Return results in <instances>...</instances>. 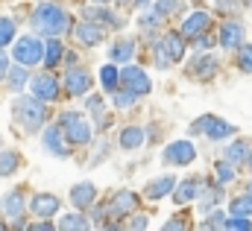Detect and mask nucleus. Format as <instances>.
<instances>
[{"instance_id":"nucleus-1","label":"nucleus","mask_w":252,"mask_h":231,"mask_svg":"<svg viewBox=\"0 0 252 231\" xmlns=\"http://www.w3.org/2000/svg\"><path fill=\"white\" fill-rule=\"evenodd\" d=\"M32 29H35V32H44L47 38H59L62 32L70 29V15L64 12L62 6L41 3V6L32 12Z\"/></svg>"},{"instance_id":"nucleus-2","label":"nucleus","mask_w":252,"mask_h":231,"mask_svg":"<svg viewBox=\"0 0 252 231\" xmlns=\"http://www.w3.org/2000/svg\"><path fill=\"white\" fill-rule=\"evenodd\" d=\"M41 97H21V100H15V120L27 129V132H35V129H41L44 126V120H47V109H44V103H38Z\"/></svg>"},{"instance_id":"nucleus-3","label":"nucleus","mask_w":252,"mask_h":231,"mask_svg":"<svg viewBox=\"0 0 252 231\" xmlns=\"http://www.w3.org/2000/svg\"><path fill=\"white\" fill-rule=\"evenodd\" d=\"M185 58V35L179 32H167L158 44H156V64L167 67L170 61H182Z\"/></svg>"},{"instance_id":"nucleus-4","label":"nucleus","mask_w":252,"mask_h":231,"mask_svg":"<svg viewBox=\"0 0 252 231\" xmlns=\"http://www.w3.org/2000/svg\"><path fill=\"white\" fill-rule=\"evenodd\" d=\"M44 50H47V44H41V38H35V35H24V38L15 41L12 56H15V61H21V64L30 67V64L44 61Z\"/></svg>"},{"instance_id":"nucleus-5","label":"nucleus","mask_w":252,"mask_h":231,"mask_svg":"<svg viewBox=\"0 0 252 231\" xmlns=\"http://www.w3.org/2000/svg\"><path fill=\"white\" fill-rule=\"evenodd\" d=\"M59 129L64 132V138L70 144H88L91 141V126L85 123V117L76 115V112H64L59 117Z\"/></svg>"},{"instance_id":"nucleus-6","label":"nucleus","mask_w":252,"mask_h":231,"mask_svg":"<svg viewBox=\"0 0 252 231\" xmlns=\"http://www.w3.org/2000/svg\"><path fill=\"white\" fill-rule=\"evenodd\" d=\"M193 158H196V149H193L190 141H173V144L161 152V161H164V164H173V167H185Z\"/></svg>"},{"instance_id":"nucleus-7","label":"nucleus","mask_w":252,"mask_h":231,"mask_svg":"<svg viewBox=\"0 0 252 231\" xmlns=\"http://www.w3.org/2000/svg\"><path fill=\"white\" fill-rule=\"evenodd\" d=\"M121 82H124L132 94H138V97H141V94H150V88H153L150 76H147L141 67H135V64H126L124 70H121Z\"/></svg>"},{"instance_id":"nucleus-8","label":"nucleus","mask_w":252,"mask_h":231,"mask_svg":"<svg viewBox=\"0 0 252 231\" xmlns=\"http://www.w3.org/2000/svg\"><path fill=\"white\" fill-rule=\"evenodd\" d=\"M73 35H76V41H79L82 47H97V44L103 41V35H106V27L97 24V21H88V18H85V21L76 27Z\"/></svg>"},{"instance_id":"nucleus-9","label":"nucleus","mask_w":252,"mask_h":231,"mask_svg":"<svg viewBox=\"0 0 252 231\" xmlns=\"http://www.w3.org/2000/svg\"><path fill=\"white\" fill-rule=\"evenodd\" d=\"M244 24H238V21H229V24H223L220 27V47L223 50H238L241 44H244Z\"/></svg>"},{"instance_id":"nucleus-10","label":"nucleus","mask_w":252,"mask_h":231,"mask_svg":"<svg viewBox=\"0 0 252 231\" xmlns=\"http://www.w3.org/2000/svg\"><path fill=\"white\" fill-rule=\"evenodd\" d=\"M59 205H62V202H59L53 193H38V196H32L30 211H32L35 217H41V220H50V217H56Z\"/></svg>"},{"instance_id":"nucleus-11","label":"nucleus","mask_w":252,"mask_h":231,"mask_svg":"<svg viewBox=\"0 0 252 231\" xmlns=\"http://www.w3.org/2000/svg\"><path fill=\"white\" fill-rule=\"evenodd\" d=\"M176 190V175H158V178H153V181H147V187H144V193H147V199H164V196H170Z\"/></svg>"},{"instance_id":"nucleus-12","label":"nucleus","mask_w":252,"mask_h":231,"mask_svg":"<svg viewBox=\"0 0 252 231\" xmlns=\"http://www.w3.org/2000/svg\"><path fill=\"white\" fill-rule=\"evenodd\" d=\"M32 97H41V100H56V97H59V82H56V76H50V73L32 76Z\"/></svg>"},{"instance_id":"nucleus-13","label":"nucleus","mask_w":252,"mask_h":231,"mask_svg":"<svg viewBox=\"0 0 252 231\" xmlns=\"http://www.w3.org/2000/svg\"><path fill=\"white\" fill-rule=\"evenodd\" d=\"M70 202H73L79 211L91 208V205L97 202V187H94L91 181H79V184H73V190H70Z\"/></svg>"},{"instance_id":"nucleus-14","label":"nucleus","mask_w":252,"mask_h":231,"mask_svg":"<svg viewBox=\"0 0 252 231\" xmlns=\"http://www.w3.org/2000/svg\"><path fill=\"white\" fill-rule=\"evenodd\" d=\"M64 88H67V94H70V97L88 94V88H91V76H88L85 70L70 67V70H67V76H64Z\"/></svg>"},{"instance_id":"nucleus-15","label":"nucleus","mask_w":252,"mask_h":231,"mask_svg":"<svg viewBox=\"0 0 252 231\" xmlns=\"http://www.w3.org/2000/svg\"><path fill=\"white\" fill-rule=\"evenodd\" d=\"M208 24H211V18H208V12H193L188 15V21L182 24V35L185 38H199V35H205V29H208Z\"/></svg>"},{"instance_id":"nucleus-16","label":"nucleus","mask_w":252,"mask_h":231,"mask_svg":"<svg viewBox=\"0 0 252 231\" xmlns=\"http://www.w3.org/2000/svg\"><path fill=\"white\" fill-rule=\"evenodd\" d=\"M217 67H220V61L214 56H196V61L188 67V73L196 76V79H202V82H208V79H214Z\"/></svg>"},{"instance_id":"nucleus-17","label":"nucleus","mask_w":252,"mask_h":231,"mask_svg":"<svg viewBox=\"0 0 252 231\" xmlns=\"http://www.w3.org/2000/svg\"><path fill=\"white\" fill-rule=\"evenodd\" d=\"M62 129L59 126H47L44 129V149L50 152V155H56V158H67V149H64L62 144Z\"/></svg>"},{"instance_id":"nucleus-18","label":"nucleus","mask_w":252,"mask_h":231,"mask_svg":"<svg viewBox=\"0 0 252 231\" xmlns=\"http://www.w3.org/2000/svg\"><path fill=\"white\" fill-rule=\"evenodd\" d=\"M135 208H138V196H135L132 190H124V193H118V196H115V202H112L109 214H112V217H126V214H132Z\"/></svg>"},{"instance_id":"nucleus-19","label":"nucleus","mask_w":252,"mask_h":231,"mask_svg":"<svg viewBox=\"0 0 252 231\" xmlns=\"http://www.w3.org/2000/svg\"><path fill=\"white\" fill-rule=\"evenodd\" d=\"M0 208H3V214H6L9 220H21V214H24V196H21L18 190H12V193H3V199H0Z\"/></svg>"},{"instance_id":"nucleus-20","label":"nucleus","mask_w":252,"mask_h":231,"mask_svg":"<svg viewBox=\"0 0 252 231\" xmlns=\"http://www.w3.org/2000/svg\"><path fill=\"white\" fill-rule=\"evenodd\" d=\"M202 190V181H196V178H188V181H182L176 190H173V199L179 202V205H188L190 199H196V193Z\"/></svg>"},{"instance_id":"nucleus-21","label":"nucleus","mask_w":252,"mask_h":231,"mask_svg":"<svg viewBox=\"0 0 252 231\" xmlns=\"http://www.w3.org/2000/svg\"><path fill=\"white\" fill-rule=\"evenodd\" d=\"M109 56H112V61L126 64L129 58L135 56V41H132V38H118V41H115V47L109 50Z\"/></svg>"},{"instance_id":"nucleus-22","label":"nucleus","mask_w":252,"mask_h":231,"mask_svg":"<svg viewBox=\"0 0 252 231\" xmlns=\"http://www.w3.org/2000/svg\"><path fill=\"white\" fill-rule=\"evenodd\" d=\"M144 138H147V135H144L141 126H126L124 132H121V146L132 152V149H138V146L144 144Z\"/></svg>"},{"instance_id":"nucleus-23","label":"nucleus","mask_w":252,"mask_h":231,"mask_svg":"<svg viewBox=\"0 0 252 231\" xmlns=\"http://www.w3.org/2000/svg\"><path fill=\"white\" fill-rule=\"evenodd\" d=\"M205 135H208L211 141H223V138L235 135V126H232V123H226V120H217V117H211V120H208V129H205Z\"/></svg>"},{"instance_id":"nucleus-24","label":"nucleus","mask_w":252,"mask_h":231,"mask_svg":"<svg viewBox=\"0 0 252 231\" xmlns=\"http://www.w3.org/2000/svg\"><path fill=\"white\" fill-rule=\"evenodd\" d=\"M85 18H88V21H97V24H103V27H121V18L112 15L109 9H97V6H91V9H85Z\"/></svg>"},{"instance_id":"nucleus-25","label":"nucleus","mask_w":252,"mask_h":231,"mask_svg":"<svg viewBox=\"0 0 252 231\" xmlns=\"http://www.w3.org/2000/svg\"><path fill=\"white\" fill-rule=\"evenodd\" d=\"M250 155H252V146L247 141H235V144L226 149V158H229L232 164H244V161H250Z\"/></svg>"},{"instance_id":"nucleus-26","label":"nucleus","mask_w":252,"mask_h":231,"mask_svg":"<svg viewBox=\"0 0 252 231\" xmlns=\"http://www.w3.org/2000/svg\"><path fill=\"white\" fill-rule=\"evenodd\" d=\"M6 79H9V88L12 91H21L24 85H27V79H30V73H27V64H15V67H9V73H6Z\"/></svg>"},{"instance_id":"nucleus-27","label":"nucleus","mask_w":252,"mask_h":231,"mask_svg":"<svg viewBox=\"0 0 252 231\" xmlns=\"http://www.w3.org/2000/svg\"><path fill=\"white\" fill-rule=\"evenodd\" d=\"M85 109L94 115V123H97V129H106V126H109V117H106V112H103V97H88Z\"/></svg>"},{"instance_id":"nucleus-28","label":"nucleus","mask_w":252,"mask_h":231,"mask_svg":"<svg viewBox=\"0 0 252 231\" xmlns=\"http://www.w3.org/2000/svg\"><path fill=\"white\" fill-rule=\"evenodd\" d=\"M21 164V155L12 149H0V175H12Z\"/></svg>"},{"instance_id":"nucleus-29","label":"nucleus","mask_w":252,"mask_h":231,"mask_svg":"<svg viewBox=\"0 0 252 231\" xmlns=\"http://www.w3.org/2000/svg\"><path fill=\"white\" fill-rule=\"evenodd\" d=\"M62 56H67L64 47H62V41H59V38H50V41H47V50H44V64L53 67L56 61H62Z\"/></svg>"},{"instance_id":"nucleus-30","label":"nucleus","mask_w":252,"mask_h":231,"mask_svg":"<svg viewBox=\"0 0 252 231\" xmlns=\"http://www.w3.org/2000/svg\"><path fill=\"white\" fill-rule=\"evenodd\" d=\"M118 79H121V70H118L115 64H106V67L100 70V82H103V88H106V91H115Z\"/></svg>"},{"instance_id":"nucleus-31","label":"nucleus","mask_w":252,"mask_h":231,"mask_svg":"<svg viewBox=\"0 0 252 231\" xmlns=\"http://www.w3.org/2000/svg\"><path fill=\"white\" fill-rule=\"evenodd\" d=\"M59 229H64V231H82V229H88V220L82 217V214H67V217H62L59 220Z\"/></svg>"},{"instance_id":"nucleus-32","label":"nucleus","mask_w":252,"mask_h":231,"mask_svg":"<svg viewBox=\"0 0 252 231\" xmlns=\"http://www.w3.org/2000/svg\"><path fill=\"white\" fill-rule=\"evenodd\" d=\"M232 214L250 217L252 214V193H247V196H235V199H232Z\"/></svg>"},{"instance_id":"nucleus-33","label":"nucleus","mask_w":252,"mask_h":231,"mask_svg":"<svg viewBox=\"0 0 252 231\" xmlns=\"http://www.w3.org/2000/svg\"><path fill=\"white\" fill-rule=\"evenodd\" d=\"M15 38V24L9 18H0V50L9 47V41Z\"/></svg>"},{"instance_id":"nucleus-34","label":"nucleus","mask_w":252,"mask_h":231,"mask_svg":"<svg viewBox=\"0 0 252 231\" xmlns=\"http://www.w3.org/2000/svg\"><path fill=\"white\" fill-rule=\"evenodd\" d=\"M238 67L252 73V44H241L238 47Z\"/></svg>"},{"instance_id":"nucleus-35","label":"nucleus","mask_w":252,"mask_h":231,"mask_svg":"<svg viewBox=\"0 0 252 231\" xmlns=\"http://www.w3.org/2000/svg\"><path fill=\"white\" fill-rule=\"evenodd\" d=\"M232 178H235V164L226 158V161L217 164V181H220V184H229Z\"/></svg>"},{"instance_id":"nucleus-36","label":"nucleus","mask_w":252,"mask_h":231,"mask_svg":"<svg viewBox=\"0 0 252 231\" xmlns=\"http://www.w3.org/2000/svg\"><path fill=\"white\" fill-rule=\"evenodd\" d=\"M202 229H226V214L223 211H211L208 220L202 223Z\"/></svg>"},{"instance_id":"nucleus-37","label":"nucleus","mask_w":252,"mask_h":231,"mask_svg":"<svg viewBox=\"0 0 252 231\" xmlns=\"http://www.w3.org/2000/svg\"><path fill=\"white\" fill-rule=\"evenodd\" d=\"M135 97H138V94H132L129 88H126V91H118V94H115V106H118V109H132V106H135Z\"/></svg>"},{"instance_id":"nucleus-38","label":"nucleus","mask_w":252,"mask_h":231,"mask_svg":"<svg viewBox=\"0 0 252 231\" xmlns=\"http://www.w3.org/2000/svg\"><path fill=\"white\" fill-rule=\"evenodd\" d=\"M226 229H232V231H247V229H252V223L247 220V217H241V214H235L232 220H226Z\"/></svg>"},{"instance_id":"nucleus-39","label":"nucleus","mask_w":252,"mask_h":231,"mask_svg":"<svg viewBox=\"0 0 252 231\" xmlns=\"http://www.w3.org/2000/svg\"><path fill=\"white\" fill-rule=\"evenodd\" d=\"M156 6H158V12H161V15H170V12H176V9H179V3H176V0H158Z\"/></svg>"},{"instance_id":"nucleus-40","label":"nucleus","mask_w":252,"mask_h":231,"mask_svg":"<svg viewBox=\"0 0 252 231\" xmlns=\"http://www.w3.org/2000/svg\"><path fill=\"white\" fill-rule=\"evenodd\" d=\"M161 21V12H150V15H141V27H156Z\"/></svg>"},{"instance_id":"nucleus-41","label":"nucleus","mask_w":252,"mask_h":231,"mask_svg":"<svg viewBox=\"0 0 252 231\" xmlns=\"http://www.w3.org/2000/svg\"><path fill=\"white\" fill-rule=\"evenodd\" d=\"M217 12H223V15H235V12H238V3H232V0L217 3Z\"/></svg>"},{"instance_id":"nucleus-42","label":"nucleus","mask_w":252,"mask_h":231,"mask_svg":"<svg viewBox=\"0 0 252 231\" xmlns=\"http://www.w3.org/2000/svg\"><path fill=\"white\" fill-rule=\"evenodd\" d=\"M6 73H9V61H6V56H3V53H0V79H3Z\"/></svg>"},{"instance_id":"nucleus-43","label":"nucleus","mask_w":252,"mask_h":231,"mask_svg":"<svg viewBox=\"0 0 252 231\" xmlns=\"http://www.w3.org/2000/svg\"><path fill=\"white\" fill-rule=\"evenodd\" d=\"M132 229H147V217H135L132 220Z\"/></svg>"},{"instance_id":"nucleus-44","label":"nucleus","mask_w":252,"mask_h":231,"mask_svg":"<svg viewBox=\"0 0 252 231\" xmlns=\"http://www.w3.org/2000/svg\"><path fill=\"white\" fill-rule=\"evenodd\" d=\"M32 229H35V231H50V229H53V223H35Z\"/></svg>"},{"instance_id":"nucleus-45","label":"nucleus","mask_w":252,"mask_h":231,"mask_svg":"<svg viewBox=\"0 0 252 231\" xmlns=\"http://www.w3.org/2000/svg\"><path fill=\"white\" fill-rule=\"evenodd\" d=\"M173 229H182V223H179V217H176L173 223H167V226H164V231H173Z\"/></svg>"},{"instance_id":"nucleus-46","label":"nucleus","mask_w":252,"mask_h":231,"mask_svg":"<svg viewBox=\"0 0 252 231\" xmlns=\"http://www.w3.org/2000/svg\"><path fill=\"white\" fill-rule=\"evenodd\" d=\"M135 3H138V6H147V3H150V0H135Z\"/></svg>"},{"instance_id":"nucleus-47","label":"nucleus","mask_w":252,"mask_h":231,"mask_svg":"<svg viewBox=\"0 0 252 231\" xmlns=\"http://www.w3.org/2000/svg\"><path fill=\"white\" fill-rule=\"evenodd\" d=\"M126 3H129V0H118V6H126Z\"/></svg>"},{"instance_id":"nucleus-48","label":"nucleus","mask_w":252,"mask_h":231,"mask_svg":"<svg viewBox=\"0 0 252 231\" xmlns=\"http://www.w3.org/2000/svg\"><path fill=\"white\" fill-rule=\"evenodd\" d=\"M94 3H109V0H94Z\"/></svg>"},{"instance_id":"nucleus-49","label":"nucleus","mask_w":252,"mask_h":231,"mask_svg":"<svg viewBox=\"0 0 252 231\" xmlns=\"http://www.w3.org/2000/svg\"><path fill=\"white\" fill-rule=\"evenodd\" d=\"M0 229H6V226H3V223H0Z\"/></svg>"},{"instance_id":"nucleus-50","label":"nucleus","mask_w":252,"mask_h":231,"mask_svg":"<svg viewBox=\"0 0 252 231\" xmlns=\"http://www.w3.org/2000/svg\"><path fill=\"white\" fill-rule=\"evenodd\" d=\"M250 193H252V184H250Z\"/></svg>"},{"instance_id":"nucleus-51","label":"nucleus","mask_w":252,"mask_h":231,"mask_svg":"<svg viewBox=\"0 0 252 231\" xmlns=\"http://www.w3.org/2000/svg\"><path fill=\"white\" fill-rule=\"evenodd\" d=\"M250 164H252V155H250Z\"/></svg>"},{"instance_id":"nucleus-52","label":"nucleus","mask_w":252,"mask_h":231,"mask_svg":"<svg viewBox=\"0 0 252 231\" xmlns=\"http://www.w3.org/2000/svg\"><path fill=\"white\" fill-rule=\"evenodd\" d=\"M0 146H3V141H0Z\"/></svg>"},{"instance_id":"nucleus-53","label":"nucleus","mask_w":252,"mask_h":231,"mask_svg":"<svg viewBox=\"0 0 252 231\" xmlns=\"http://www.w3.org/2000/svg\"><path fill=\"white\" fill-rule=\"evenodd\" d=\"M250 3H252V0H250Z\"/></svg>"}]
</instances>
